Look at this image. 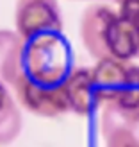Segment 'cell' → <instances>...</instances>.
Listing matches in <instances>:
<instances>
[{"instance_id":"cell-1","label":"cell","mask_w":139,"mask_h":147,"mask_svg":"<svg viewBox=\"0 0 139 147\" xmlns=\"http://www.w3.org/2000/svg\"><path fill=\"white\" fill-rule=\"evenodd\" d=\"M73 67V52L63 32H45L23 40L21 74L43 86H63Z\"/></svg>"},{"instance_id":"cell-9","label":"cell","mask_w":139,"mask_h":147,"mask_svg":"<svg viewBox=\"0 0 139 147\" xmlns=\"http://www.w3.org/2000/svg\"><path fill=\"white\" fill-rule=\"evenodd\" d=\"M23 38L11 29H0V79L13 84L21 76Z\"/></svg>"},{"instance_id":"cell-8","label":"cell","mask_w":139,"mask_h":147,"mask_svg":"<svg viewBox=\"0 0 139 147\" xmlns=\"http://www.w3.org/2000/svg\"><path fill=\"white\" fill-rule=\"evenodd\" d=\"M102 108H109L125 126L132 129L139 127V65L130 61L125 84L116 100Z\"/></svg>"},{"instance_id":"cell-12","label":"cell","mask_w":139,"mask_h":147,"mask_svg":"<svg viewBox=\"0 0 139 147\" xmlns=\"http://www.w3.org/2000/svg\"><path fill=\"white\" fill-rule=\"evenodd\" d=\"M118 4V13L123 18L139 24V0H114Z\"/></svg>"},{"instance_id":"cell-11","label":"cell","mask_w":139,"mask_h":147,"mask_svg":"<svg viewBox=\"0 0 139 147\" xmlns=\"http://www.w3.org/2000/svg\"><path fill=\"white\" fill-rule=\"evenodd\" d=\"M23 129V117L16 99L9 95L0 108V145H9L20 136Z\"/></svg>"},{"instance_id":"cell-7","label":"cell","mask_w":139,"mask_h":147,"mask_svg":"<svg viewBox=\"0 0 139 147\" xmlns=\"http://www.w3.org/2000/svg\"><path fill=\"white\" fill-rule=\"evenodd\" d=\"M109 57L120 61H132L139 57V24L123 18L116 13L107 32Z\"/></svg>"},{"instance_id":"cell-3","label":"cell","mask_w":139,"mask_h":147,"mask_svg":"<svg viewBox=\"0 0 139 147\" xmlns=\"http://www.w3.org/2000/svg\"><path fill=\"white\" fill-rule=\"evenodd\" d=\"M63 13L57 0H16L14 31L23 40L45 32H63Z\"/></svg>"},{"instance_id":"cell-6","label":"cell","mask_w":139,"mask_h":147,"mask_svg":"<svg viewBox=\"0 0 139 147\" xmlns=\"http://www.w3.org/2000/svg\"><path fill=\"white\" fill-rule=\"evenodd\" d=\"M128 65L130 61H120V59H114V57H107V59L96 61V65L91 67L93 83H94V90H96L100 106L111 104V102L116 100L118 93L125 84Z\"/></svg>"},{"instance_id":"cell-2","label":"cell","mask_w":139,"mask_h":147,"mask_svg":"<svg viewBox=\"0 0 139 147\" xmlns=\"http://www.w3.org/2000/svg\"><path fill=\"white\" fill-rule=\"evenodd\" d=\"M11 88L20 108L36 117L59 119L70 113V104L63 86H43L21 74Z\"/></svg>"},{"instance_id":"cell-14","label":"cell","mask_w":139,"mask_h":147,"mask_svg":"<svg viewBox=\"0 0 139 147\" xmlns=\"http://www.w3.org/2000/svg\"><path fill=\"white\" fill-rule=\"evenodd\" d=\"M112 2H114V0H112Z\"/></svg>"},{"instance_id":"cell-13","label":"cell","mask_w":139,"mask_h":147,"mask_svg":"<svg viewBox=\"0 0 139 147\" xmlns=\"http://www.w3.org/2000/svg\"><path fill=\"white\" fill-rule=\"evenodd\" d=\"M9 92H7V88H5V83H4V81L2 79H0V108H2L4 106V102L7 100V97H9Z\"/></svg>"},{"instance_id":"cell-4","label":"cell","mask_w":139,"mask_h":147,"mask_svg":"<svg viewBox=\"0 0 139 147\" xmlns=\"http://www.w3.org/2000/svg\"><path fill=\"white\" fill-rule=\"evenodd\" d=\"M116 13L111 5L105 4H91L80 14L78 22V36L80 41L93 59H107V32Z\"/></svg>"},{"instance_id":"cell-5","label":"cell","mask_w":139,"mask_h":147,"mask_svg":"<svg viewBox=\"0 0 139 147\" xmlns=\"http://www.w3.org/2000/svg\"><path fill=\"white\" fill-rule=\"evenodd\" d=\"M63 88L71 113L78 117H87L96 108H102L93 83V70L89 67H75L68 79L64 81Z\"/></svg>"},{"instance_id":"cell-10","label":"cell","mask_w":139,"mask_h":147,"mask_svg":"<svg viewBox=\"0 0 139 147\" xmlns=\"http://www.w3.org/2000/svg\"><path fill=\"white\" fill-rule=\"evenodd\" d=\"M100 127L105 147H139V135H136V129L121 124L107 109H102Z\"/></svg>"}]
</instances>
